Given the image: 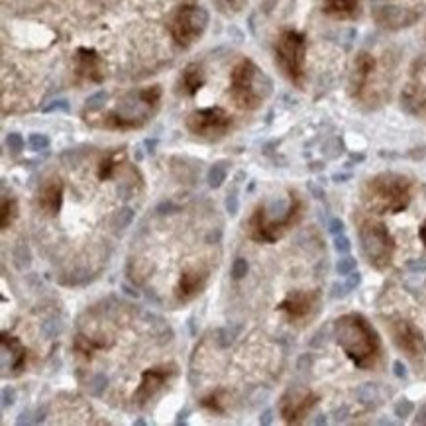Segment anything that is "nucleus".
Returning <instances> with one entry per match:
<instances>
[{"instance_id": "1", "label": "nucleus", "mask_w": 426, "mask_h": 426, "mask_svg": "<svg viewBox=\"0 0 426 426\" xmlns=\"http://www.w3.org/2000/svg\"><path fill=\"white\" fill-rule=\"evenodd\" d=\"M334 334L340 348L356 368L371 369L381 358V340L366 316L350 312L336 320Z\"/></svg>"}, {"instance_id": "2", "label": "nucleus", "mask_w": 426, "mask_h": 426, "mask_svg": "<svg viewBox=\"0 0 426 426\" xmlns=\"http://www.w3.org/2000/svg\"><path fill=\"white\" fill-rule=\"evenodd\" d=\"M412 198V183L399 173H381L363 188V203L376 214H399Z\"/></svg>"}, {"instance_id": "3", "label": "nucleus", "mask_w": 426, "mask_h": 426, "mask_svg": "<svg viewBox=\"0 0 426 426\" xmlns=\"http://www.w3.org/2000/svg\"><path fill=\"white\" fill-rule=\"evenodd\" d=\"M271 90L267 77L252 59H240L230 75V99L242 110H255Z\"/></svg>"}, {"instance_id": "4", "label": "nucleus", "mask_w": 426, "mask_h": 426, "mask_svg": "<svg viewBox=\"0 0 426 426\" xmlns=\"http://www.w3.org/2000/svg\"><path fill=\"white\" fill-rule=\"evenodd\" d=\"M301 214H303V203H301L299 195H291L289 208L279 218H271L267 211H265V206H257L254 214L250 216V222H247V234L254 242L273 244L289 228H293L297 222L301 220Z\"/></svg>"}, {"instance_id": "5", "label": "nucleus", "mask_w": 426, "mask_h": 426, "mask_svg": "<svg viewBox=\"0 0 426 426\" xmlns=\"http://www.w3.org/2000/svg\"><path fill=\"white\" fill-rule=\"evenodd\" d=\"M307 38L297 30H283L275 41V61L289 81L303 87Z\"/></svg>"}, {"instance_id": "6", "label": "nucleus", "mask_w": 426, "mask_h": 426, "mask_svg": "<svg viewBox=\"0 0 426 426\" xmlns=\"http://www.w3.org/2000/svg\"><path fill=\"white\" fill-rule=\"evenodd\" d=\"M358 234H360L361 250L368 257L369 265H373L376 270H387L393 262L395 240L389 234L385 224L366 218L361 220Z\"/></svg>"}, {"instance_id": "7", "label": "nucleus", "mask_w": 426, "mask_h": 426, "mask_svg": "<svg viewBox=\"0 0 426 426\" xmlns=\"http://www.w3.org/2000/svg\"><path fill=\"white\" fill-rule=\"evenodd\" d=\"M208 12L198 4H181L169 20V33L179 48H191L205 33Z\"/></svg>"}, {"instance_id": "8", "label": "nucleus", "mask_w": 426, "mask_h": 426, "mask_svg": "<svg viewBox=\"0 0 426 426\" xmlns=\"http://www.w3.org/2000/svg\"><path fill=\"white\" fill-rule=\"evenodd\" d=\"M230 126H232V116L220 107L201 108L191 112L187 118V128L193 136L197 138L208 139H220L228 134Z\"/></svg>"}, {"instance_id": "9", "label": "nucleus", "mask_w": 426, "mask_h": 426, "mask_svg": "<svg viewBox=\"0 0 426 426\" xmlns=\"http://www.w3.org/2000/svg\"><path fill=\"white\" fill-rule=\"evenodd\" d=\"M389 332L393 336L395 346L409 356L410 360H418L426 353V340L422 332L418 330L417 324H412L410 320L395 319L389 324Z\"/></svg>"}, {"instance_id": "10", "label": "nucleus", "mask_w": 426, "mask_h": 426, "mask_svg": "<svg viewBox=\"0 0 426 426\" xmlns=\"http://www.w3.org/2000/svg\"><path fill=\"white\" fill-rule=\"evenodd\" d=\"M316 403L319 397L311 389H291L279 401V415L287 425H299L314 409Z\"/></svg>"}, {"instance_id": "11", "label": "nucleus", "mask_w": 426, "mask_h": 426, "mask_svg": "<svg viewBox=\"0 0 426 426\" xmlns=\"http://www.w3.org/2000/svg\"><path fill=\"white\" fill-rule=\"evenodd\" d=\"M320 303L319 291H293L281 303L279 311L283 312L291 322H299L311 316Z\"/></svg>"}, {"instance_id": "12", "label": "nucleus", "mask_w": 426, "mask_h": 426, "mask_svg": "<svg viewBox=\"0 0 426 426\" xmlns=\"http://www.w3.org/2000/svg\"><path fill=\"white\" fill-rule=\"evenodd\" d=\"M175 376V366H159V368L146 369L142 373V381H139L138 389L134 391V403L138 405H146L149 399H154L165 383Z\"/></svg>"}, {"instance_id": "13", "label": "nucleus", "mask_w": 426, "mask_h": 426, "mask_svg": "<svg viewBox=\"0 0 426 426\" xmlns=\"http://www.w3.org/2000/svg\"><path fill=\"white\" fill-rule=\"evenodd\" d=\"M75 75L79 81L102 82L105 81V61L95 50L79 48L75 53Z\"/></svg>"}, {"instance_id": "14", "label": "nucleus", "mask_w": 426, "mask_h": 426, "mask_svg": "<svg viewBox=\"0 0 426 426\" xmlns=\"http://www.w3.org/2000/svg\"><path fill=\"white\" fill-rule=\"evenodd\" d=\"M63 181L59 177H51L43 183V187L40 188L38 193V206L43 214L48 216H55V214L61 211V205H63Z\"/></svg>"}, {"instance_id": "15", "label": "nucleus", "mask_w": 426, "mask_h": 426, "mask_svg": "<svg viewBox=\"0 0 426 426\" xmlns=\"http://www.w3.org/2000/svg\"><path fill=\"white\" fill-rule=\"evenodd\" d=\"M373 71H376V59H373V55L368 53V51H361L360 55L356 58L352 79H350V90H352L353 97H360L361 92L366 90Z\"/></svg>"}, {"instance_id": "16", "label": "nucleus", "mask_w": 426, "mask_h": 426, "mask_svg": "<svg viewBox=\"0 0 426 426\" xmlns=\"http://www.w3.org/2000/svg\"><path fill=\"white\" fill-rule=\"evenodd\" d=\"M206 285V275H203L198 270H193L188 267L181 273L179 283H177V289H175V295H177V301L179 303H188L193 301L195 297H198V293L205 289Z\"/></svg>"}, {"instance_id": "17", "label": "nucleus", "mask_w": 426, "mask_h": 426, "mask_svg": "<svg viewBox=\"0 0 426 426\" xmlns=\"http://www.w3.org/2000/svg\"><path fill=\"white\" fill-rule=\"evenodd\" d=\"M361 0H324V14L340 20H350L360 14Z\"/></svg>"}, {"instance_id": "18", "label": "nucleus", "mask_w": 426, "mask_h": 426, "mask_svg": "<svg viewBox=\"0 0 426 426\" xmlns=\"http://www.w3.org/2000/svg\"><path fill=\"white\" fill-rule=\"evenodd\" d=\"M203 85H205V71H203V67L198 65V63L187 65V69L181 75V89H183V92L188 95V97H193V95H197L198 90L203 89Z\"/></svg>"}, {"instance_id": "19", "label": "nucleus", "mask_w": 426, "mask_h": 426, "mask_svg": "<svg viewBox=\"0 0 426 426\" xmlns=\"http://www.w3.org/2000/svg\"><path fill=\"white\" fill-rule=\"evenodd\" d=\"M2 346L10 350V353L14 356V361H12V369H16L18 371H22L26 368V361H28V350H26L22 342L18 340L16 336H9L6 332L2 334Z\"/></svg>"}, {"instance_id": "20", "label": "nucleus", "mask_w": 426, "mask_h": 426, "mask_svg": "<svg viewBox=\"0 0 426 426\" xmlns=\"http://www.w3.org/2000/svg\"><path fill=\"white\" fill-rule=\"evenodd\" d=\"M126 159V154L124 149H116V151H110L108 156H105L100 159L99 164V179L100 181H108L115 177V173L118 171V167Z\"/></svg>"}, {"instance_id": "21", "label": "nucleus", "mask_w": 426, "mask_h": 426, "mask_svg": "<svg viewBox=\"0 0 426 426\" xmlns=\"http://www.w3.org/2000/svg\"><path fill=\"white\" fill-rule=\"evenodd\" d=\"M201 405L208 409L211 412H216V415H222L224 410H226V393L222 391V389H216L213 393H208L201 401Z\"/></svg>"}, {"instance_id": "22", "label": "nucleus", "mask_w": 426, "mask_h": 426, "mask_svg": "<svg viewBox=\"0 0 426 426\" xmlns=\"http://www.w3.org/2000/svg\"><path fill=\"white\" fill-rule=\"evenodd\" d=\"M18 218V201L14 197L2 198V228L6 230Z\"/></svg>"}, {"instance_id": "23", "label": "nucleus", "mask_w": 426, "mask_h": 426, "mask_svg": "<svg viewBox=\"0 0 426 426\" xmlns=\"http://www.w3.org/2000/svg\"><path fill=\"white\" fill-rule=\"evenodd\" d=\"M226 179V165L224 164H216L208 173V183L211 187H220L222 181Z\"/></svg>"}, {"instance_id": "24", "label": "nucleus", "mask_w": 426, "mask_h": 426, "mask_svg": "<svg viewBox=\"0 0 426 426\" xmlns=\"http://www.w3.org/2000/svg\"><path fill=\"white\" fill-rule=\"evenodd\" d=\"M246 273H247V262L246 260H242V257H238V260L234 262V265H232V277L242 279Z\"/></svg>"}, {"instance_id": "25", "label": "nucleus", "mask_w": 426, "mask_h": 426, "mask_svg": "<svg viewBox=\"0 0 426 426\" xmlns=\"http://www.w3.org/2000/svg\"><path fill=\"white\" fill-rule=\"evenodd\" d=\"M30 146H32V149L48 148V146H50V139L46 138V136H40V134H33V136H30Z\"/></svg>"}, {"instance_id": "26", "label": "nucleus", "mask_w": 426, "mask_h": 426, "mask_svg": "<svg viewBox=\"0 0 426 426\" xmlns=\"http://www.w3.org/2000/svg\"><path fill=\"white\" fill-rule=\"evenodd\" d=\"M9 148L14 149V151H20V149L24 148V139H22V136H20V134H10Z\"/></svg>"}, {"instance_id": "27", "label": "nucleus", "mask_w": 426, "mask_h": 426, "mask_svg": "<svg viewBox=\"0 0 426 426\" xmlns=\"http://www.w3.org/2000/svg\"><path fill=\"white\" fill-rule=\"evenodd\" d=\"M353 267H356V262H353L352 257H346V260H342V262L338 263V271H340L342 275H348Z\"/></svg>"}, {"instance_id": "28", "label": "nucleus", "mask_w": 426, "mask_h": 426, "mask_svg": "<svg viewBox=\"0 0 426 426\" xmlns=\"http://www.w3.org/2000/svg\"><path fill=\"white\" fill-rule=\"evenodd\" d=\"M336 247H338V252H348L350 250V244H348V240L346 238H336Z\"/></svg>"}, {"instance_id": "29", "label": "nucleus", "mask_w": 426, "mask_h": 426, "mask_svg": "<svg viewBox=\"0 0 426 426\" xmlns=\"http://www.w3.org/2000/svg\"><path fill=\"white\" fill-rule=\"evenodd\" d=\"M418 236H420V240H422V244H425L426 247V220L422 222V226H420V230H418Z\"/></svg>"}]
</instances>
